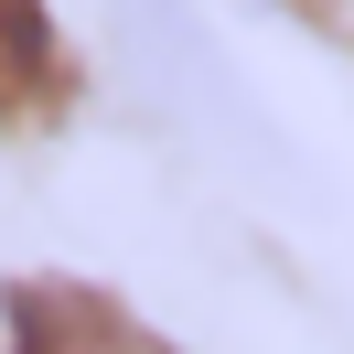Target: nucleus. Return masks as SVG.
<instances>
[{
	"mask_svg": "<svg viewBox=\"0 0 354 354\" xmlns=\"http://www.w3.org/2000/svg\"><path fill=\"white\" fill-rule=\"evenodd\" d=\"M108 22H118V54H129V86L161 118L225 140V151L258 140V108L236 97V75H225V54H215V32H204L194 0H108Z\"/></svg>",
	"mask_w": 354,
	"mask_h": 354,
	"instance_id": "1",
	"label": "nucleus"
},
{
	"mask_svg": "<svg viewBox=\"0 0 354 354\" xmlns=\"http://www.w3.org/2000/svg\"><path fill=\"white\" fill-rule=\"evenodd\" d=\"M11 354H161V344H151V333H129L118 311H97V301H32Z\"/></svg>",
	"mask_w": 354,
	"mask_h": 354,
	"instance_id": "2",
	"label": "nucleus"
},
{
	"mask_svg": "<svg viewBox=\"0 0 354 354\" xmlns=\"http://www.w3.org/2000/svg\"><path fill=\"white\" fill-rule=\"evenodd\" d=\"M0 54H32V11L22 0H0Z\"/></svg>",
	"mask_w": 354,
	"mask_h": 354,
	"instance_id": "3",
	"label": "nucleus"
}]
</instances>
